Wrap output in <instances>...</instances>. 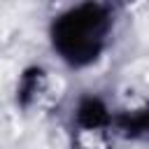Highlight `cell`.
<instances>
[{
  "instance_id": "1",
  "label": "cell",
  "mask_w": 149,
  "mask_h": 149,
  "mask_svg": "<svg viewBox=\"0 0 149 149\" xmlns=\"http://www.w3.org/2000/svg\"><path fill=\"white\" fill-rule=\"evenodd\" d=\"M107 28L109 19L105 7L95 2H84L54 23V47L68 63L86 65L100 54Z\"/></svg>"
},
{
  "instance_id": "3",
  "label": "cell",
  "mask_w": 149,
  "mask_h": 149,
  "mask_svg": "<svg viewBox=\"0 0 149 149\" xmlns=\"http://www.w3.org/2000/svg\"><path fill=\"white\" fill-rule=\"evenodd\" d=\"M119 126L126 135L133 137H149V109H140V112H130L123 114L119 119Z\"/></svg>"
},
{
  "instance_id": "2",
  "label": "cell",
  "mask_w": 149,
  "mask_h": 149,
  "mask_svg": "<svg viewBox=\"0 0 149 149\" xmlns=\"http://www.w3.org/2000/svg\"><path fill=\"white\" fill-rule=\"evenodd\" d=\"M77 121L84 130H100L102 126L109 123V114H107V109L102 107L100 100L88 98V100L81 102V107L77 112Z\"/></svg>"
}]
</instances>
